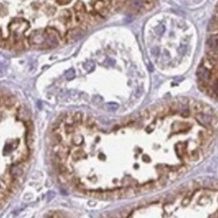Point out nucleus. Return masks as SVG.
<instances>
[{
  "mask_svg": "<svg viewBox=\"0 0 218 218\" xmlns=\"http://www.w3.org/2000/svg\"><path fill=\"white\" fill-rule=\"evenodd\" d=\"M203 188H206L209 190L217 191L218 190V180L216 179H206L202 184Z\"/></svg>",
  "mask_w": 218,
  "mask_h": 218,
  "instance_id": "5",
  "label": "nucleus"
},
{
  "mask_svg": "<svg viewBox=\"0 0 218 218\" xmlns=\"http://www.w3.org/2000/svg\"><path fill=\"white\" fill-rule=\"evenodd\" d=\"M57 2H58L60 5H66V4L70 3V2L72 1V0H56Z\"/></svg>",
  "mask_w": 218,
  "mask_h": 218,
  "instance_id": "15",
  "label": "nucleus"
},
{
  "mask_svg": "<svg viewBox=\"0 0 218 218\" xmlns=\"http://www.w3.org/2000/svg\"><path fill=\"white\" fill-rule=\"evenodd\" d=\"M199 156H200V153L198 151H192L190 154H188V158L190 161H194V162L199 160Z\"/></svg>",
  "mask_w": 218,
  "mask_h": 218,
  "instance_id": "11",
  "label": "nucleus"
},
{
  "mask_svg": "<svg viewBox=\"0 0 218 218\" xmlns=\"http://www.w3.org/2000/svg\"><path fill=\"white\" fill-rule=\"evenodd\" d=\"M74 10H75L76 13H87L86 6L82 1H78L77 3L74 5Z\"/></svg>",
  "mask_w": 218,
  "mask_h": 218,
  "instance_id": "9",
  "label": "nucleus"
},
{
  "mask_svg": "<svg viewBox=\"0 0 218 218\" xmlns=\"http://www.w3.org/2000/svg\"><path fill=\"white\" fill-rule=\"evenodd\" d=\"M152 53H153L154 55H156V56H158V48H153V50H152Z\"/></svg>",
  "mask_w": 218,
  "mask_h": 218,
  "instance_id": "17",
  "label": "nucleus"
},
{
  "mask_svg": "<svg viewBox=\"0 0 218 218\" xmlns=\"http://www.w3.org/2000/svg\"><path fill=\"white\" fill-rule=\"evenodd\" d=\"M206 44L209 48L213 51H218V35H212L206 42Z\"/></svg>",
  "mask_w": 218,
  "mask_h": 218,
  "instance_id": "6",
  "label": "nucleus"
},
{
  "mask_svg": "<svg viewBox=\"0 0 218 218\" xmlns=\"http://www.w3.org/2000/svg\"><path fill=\"white\" fill-rule=\"evenodd\" d=\"M191 198H192V195L190 193H188V195L186 194V196L184 197V199H183V201H182V204L184 205V206H186V205L188 204V203L190 202V200H191Z\"/></svg>",
  "mask_w": 218,
  "mask_h": 218,
  "instance_id": "14",
  "label": "nucleus"
},
{
  "mask_svg": "<svg viewBox=\"0 0 218 218\" xmlns=\"http://www.w3.org/2000/svg\"><path fill=\"white\" fill-rule=\"evenodd\" d=\"M44 35H46L44 31H39V30L33 31L28 37L29 43H30V44H44L46 41Z\"/></svg>",
  "mask_w": 218,
  "mask_h": 218,
  "instance_id": "4",
  "label": "nucleus"
},
{
  "mask_svg": "<svg viewBox=\"0 0 218 218\" xmlns=\"http://www.w3.org/2000/svg\"><path fill=\"white\" fill-rule=\"evenodd\" d=\"M196 75H197V78H198L199 83L208 84L209 82L211 81V78H212V73H211V71H209L204 65H201L200 67L197 69Z\"/></svg>",
  "mask_w": 218,
  "mask_h": 218,
  "instance_id": "1",
  "label": "nucleus"
},
{
  "mask_svg": "<svg viewBox=\"0 0 218 218\" xmlns=\"http://www.w3.org/2000/svg\"><path fill=\"white\" fill-rule=\"evenodd\" d=\"M186 48H187V46H182L181 48H180V52L184 53V52H185V50H186Z\"/></svg>",
  "mask_w": 218,
  "mask_h": 218,
  "instance_id": "18",
  "label": "nucleus"
},
{
  "mask_svg": "<svg viewBox=\"0 0 218 218\" xmlns=\"http://www.w3.org/2000/svg\"><path fill=\"white\" fill-rule=\"evenodd\" d=\"M203 107H204V104H203V103L195 101V102L192 103L191 106H190V111H191L192 113H194V115H195V114L203 112Z\"/></svg>",
  "mask_w": 218,
  "mask_h": 218,
  "instance_id": "7",
  "label": "nucleus"
},
{
  "mask_svg": "<svg viewBox=\"0 0 218 218\" xmlns=\"http://www.w3.org/2000/svg\"><path fill=\"white\" fill-rule=\"evenodd\" d=\"M217 9H218V5H217Z\"/></svg>",
  "mask_w": 218,
  "mask_h": 218,
  "instance_id": "19",
  "label": "nucleus"
},
{
  "mask_svg": "<svg viewBox=\"0 0 218 218\" xmlns=\"http://www.w3.org/2000/svg\"><path fill=\"white\" fill-rule=\"evenodd\" d=\"M188 170H189V168H188L186 165H182V166H179V169H178V171H177V174H178V176H183L184 174H186V173L188 172Z\"/></svg>",
  "mask_w": 218,
  "mask_h": 218,
  "instance_id": "13",
  "label": "nucleus"
},
{
  "mask_svg": "<svg viewBox=\"0 0 218 218\" xmlns=\"http://www.w3.org/2000/svg\"><path fill=\"white\" fill-rule=\"evenodd\" d=\"M61 17L63 18V21H64V23L66 25L70 24V23H72V21H73V15H72L71 11H70V10H68V9L63 10Z\"/></svg>",
  "mask_w": 218,
  "mask_h": 218,
  "instance_id": "8",
  "label": "nucleus"
},
{
  "mask_svg": "<svg viewBox=\"0 0 218 218\" xmlns=\"http://www.w3.org/2000/svg\"><path fill=\"white\" fill-rule=\"evenodd\" d=\"M195 118H196L197 121L201 124V125H203L204 127L210 129L211 122H212V119H213L212 115H210V114H207V113H204V112H201V113L195 114Z\"/></svg>",
  "mask_w": 218,
  "mask_h": 218,
  "instance_id": "3",
  "label": "nucleus"
},
{
  "mask_svg": "<svg viewBox=\"0 0 218 218\" xmlns=\"http://www.w3.org/2000/svg\"><path fill=\"white\" fill-rule=\"evenodd\" d=\"M66 76H67L68 79H71V78H73L74 76H75V73H74L73 70H70V71L68 72L67 74H66Z\"/></svg>",
  "mask_w": 218,
  "mask_h": 218,
  "instance_id": "16",
  "label": "nucleus"
},
{
  "mask_svg": "<svg viewBox=\"0 0 218 218\" xmlns=\"http://www.w3.org/2000/svg\"><path fill=\"white\" fill-rule=\"evenodd\" d=\"M73 117L75 124H80L83 121V113H81V112H75V113H73Z\"/></svg>",
  "mask_w": 218,
  "mask_h": 218,
  "instance_id": "10",
  "label": "nucleus"
},
{
  "mask_svg": "<svg viewBox=\"0 0 218 218\" xmlns=\"http://www.w3.org/2000/svg\"><path fill=\"white\" fill-rule=\"evenodd\" d=\"M44 218H63V215L58 211H51L48 214H46Z\"/></svg>",
  "mask_w": 218,
  "mask_h": 218,
  "instance_id": "12",
  "label": "nucleus"
},
{
  "mask_svg": "<svg viewBox=\"0 0 218 218\" xmlns=\"http://www.w3.org/2000/svg\"><path fill=\"white\" fill-rule=\"evenodd\" d=\"M84 31L85 30H83L80 26L74 27V28L68 30L67 35H66V37H65L67 43H73V42H76V41H78V39H80L84 35Z\"/></svg>",
  "mask_w": 218,
  "mask_h": 218,
  "instance_id": "2",
  "label": "nucleus"
}]
</instances>
